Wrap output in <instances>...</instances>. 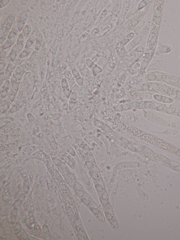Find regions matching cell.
<instances>
[{
    "label": "cell",
    "instance_id": "36",
    "mask_svg": "<svg viewBox=\"0 0 180 240\" xmlns=\"http://www.w3.org/2000/svg\"><path fill=\"white\" fill-rule=\"evenodd\" d=\"M21 133V130L20 128H16L11 131L9 134V136L12 138L15 139L20 136Z\"/></svg>",
    "mask_w": 180,
    "mask_h": 240
},
{
    "label": "cell",
    "instance_id": "3",
    "mask_svg": "<svg viewBox=\"0 0 180 240\" xmlns=\"http://www.w3.org/2000/svg\"><path fill=\"white\" fill-rule=\"evenodd\" d=\"M28 18V14L27 12L24 11L21 12L17 19V23L19 32L21 33L23 28L26 25Z\"/></svg>",
    "mask_w": 180,
    "mask_h": 240
},
{
    "label": "cell",
    "instance_id": "11",
    "mask_svg": "<svg viewBox=\"0 0 180 240\" xmlns=\"http://www.w3.org/2000/svg\"><path fill=\"white\" fill-rule=\"evenodd\" d=\"M61 84L64 95L67 98H69L70 97L71 93L68 81L66 78H64L62 79Z\"/></svg>",
    "mask_w": 180,
    "mask_h": 240
},
{
    "label": "cell",
    "instance_id": "27",
    "mask_svg": "<svg viewBox=\"0 0 180 240\" xmlns=\"http://www.w3.org/2000/svg\"><path fill=\"white\" fill-rule=\"evenodd\" d=\"M12 103L6 98L4 99L1 100V110L3 112L7 111L10 107Z\"/></svg>",
    "mask_w": 180,
    "mask_h": 240
},
{
    "label": "cell",
    "instance_id": "33",
    "mask_svg": "<svg viewBox=\"0 0 180 240\" xmlns=\"http://www.w3.org/2000/svg\"><path fill=\"white\" fill-rule=\"evenodd\" d=\"M27 117L28 121L32 128H36L37 126V122L33 115L30 113H28Z\"/></svg>",
    "mask_w": 180,
    "mask_h": 240
},
{
    "label": "cell",
    "instance_id": "45",
    "mask_svg": "<svg viewBox=\"0 0 180 240\" xmlns=\"http://www.w3.org/2000/svg\"><path fill=\"white\" fill-rule=\"evenodd\" d=\"M10 0H2L0 1V9H3L10 3Z\"/></svg>",
    "mask_w": 180,
    "mask_h": 240
},
{
    "label": "cell",
    "instance_id": "19",
    "mask_svg": "<svg viewBox=\"0 0 180 240\" xmlns=\"http://www.w3.org/2000/svg\"><path fill=\"white\" fill-rule=\"evenodd\" d=\"M100 200L101 203L103 207H104L105 210L107 212L111 213L112 215H113V210L111 205H110L109 201H108V199L100 197Z\"/></svg>",
    "mask_w": 180,
    "mask_h": 240
},
{
    "label": "cell",
    "instance_id": "31",
    "mask_svg": "<svg viewBox=\"0 0 180 240\" xmlns=\"http://www.w3.org/2000/svg\"><path fill=\"white\" fill-rule=\"evenodd\" d=\"M86 164L88 169H89L90 171L97 172V173H99L100 172L99 168L94 162L88 161L86 162Z\"/></svg>",
    "mask_w": 180,
    "mask_h": 240
},
{
    "label": "cell",
    "instance_id": "8",
    "mask_svg": "<svg viewBox=\"0 0 180 240\" xmlns=\"http://www.w3.org/2000/svg\"><path fill=\"white\" fill-rule=\"evenodd\" d=\"M160 85L162 90L164 91L167 96L171 97L173 99H177L175 91L172 88L164 84L160 83Z\"/></svg>",
    "mask_w": 180,
    "mask_h": 240
},
{
    "label": "cell",
    "instance_id": "38",
    "mask_svg": "<svg viewBox=\"0 0 180 240\" xmlns=\"http://www.w3.org/2000/svg\"><path fill=\"white\" fill-rule=\"evenodd\" d=\"M80 173L83 180L85 184L87 185V186H89L90 182L89 177L87 174L82 169L80 170Z\"/></svg>",
    "mask_w": 180,
    "mask_h": 240
},
{
    "label": "cell",
    "instance_id": "40",
    "mask_svg": "<svg viewBox=\"0 0 180 240\" xmlns=\"http://www.w3.org/2000/svg\"><path fill=\"white\" fill-rule=\"evenodd\" d=\"M77 195L80 198H82L83 199L85 198L90 200L91 198L89 194L86 192L82 190H77V192H76Z\"/></svg>",
    "mask_w": 180,
    "mask_h": 240
},
{
    "label": "cell",
    "instance_id": "17",
    "mask_svg": "<svg viewBox=\"0 0 180 240\" xmlns=\"http://www.w3.org/2000/svg\"><path fill=\"white\" fill-rule=\"evenodd\" d=\"M19 54V53L18 51L17 48L15 44L11 48L10 52L8 56L7 57L10 62H15V60L17 58Z\"/></svg>",
    "mask_w": 180,
    "mask_h": 240
},
{
    "label": "cell",
    "instance_id": "18",
    "mask_svg": "<svg viewBox=\"0 0 180 240\" xmlns=\"http://www.w3.org/2000/svg\"><path fill=\"white\" fill-rule=\"evenodd\" d=\"M10 81L12 88L16 92H17L20 88L21 81H19L16 78L14 73L10 79Z\"/></svg>",
    "mask_w": 180,
    "mask_h": 240
},
{
    "label": "cell",
    "instance_id": "6",
    "mask_svg": "<svg viewBox=\"0 0 180 240\" xmlns=\"http://www.w3.org/2000/svg\"><path fill=\"white\" fill-rule=\"evenodd\" d=\"M173 50V47L167 44H159L157 45L156 49V54H162L169 53Z\"/></svg>",
    "mask_w": 180,
    "mask_h": 240
},
{
    "label": "cell",
    "instance_id": "5",
    "mask_svg": "<svg viewBox=\"0 0 180 240\" xmlns=\"http://www.w3.org/2000/svg\"><path fill=\"white\" fill-rule=\"evenodd\" d=\"M17 66L15 62H11L8 64L4 71L6 81L10 79Z\"/></svg>",
    "mask_w": 180,
    "mask_h": 240
},
{
    "label": "cell",
    "instance_id": "22",
    "mask_svg": "<svg viewBox=\"0 0 180 240\" xmlns=\"http://www.w3.org/2000/svg\"><path fill=\"white\" fill-rule=\"evenodd\" d=\"M95 187L96 190L98 193L99 194L101 197L107 199H109V194L105 191V188H103L102 186L98 184H95Z\"/></svg>",
    "mask_w": 180,
    "mask_h": 240
},
{
    "label": "cell",
    "instance_id": "48",
    "mask_svg": "<svg viewBox=\"0 0 180 240\" xmlns=\"http://www.w3.org/2000/svg\"><path fill=\"white\" fill-rule=\"evenodd\" d=\"M176 97L178 100L180 101V91L178 90L175 91Z\"/></svg>",
    "mask_w": 180,
    "mask_h": 240
},
{
    "label": "cell",
    "instance_id": "2",
    "mask_svg": "<svg viewBox=\"0 0 180 240\" xmlns=\"http://www.w3.org/2000/svg\"><path fill=\"white\" fill-rule=\"evenodd\" d=\"M149 28L148 26H146L143 29V30L140 34L138 35L135 38L131 41L127 45L126 47V49L127 52L130 51L133 49L137 45H138L144 37L145 35L148 32Z\"/></svg>",
    "mask_w": 180,
    "mask_h": 240
},
{
    "label": "cell",
    "instance_id": "46",
    "mask_svg": "<svg viewBox=\"0 0 180 240\" xmlns=\"http://www.w3.org/2000/svg\"><path fill=\"white\" fill-rule=\"evenodd\" d=\"M65 147L66 149L70 154L73 156H75V153L73 149L71 147L70 145H65Z\"/></svg>",
    "mask_w": 180,
    "mask_h": 240
},
{
    "label": "cell",
    "instance_id": "32",
    "mask_svg": "<svg viewBox=\"0 0 180 240\" xmlns=\"http://www.w3.org/2000/svg\"><path fill=\"white\" fill-rule=\"evenodd\" d=\"M17 92L14 91L11 87L9 91L8 95L6 97V99L10 101L11 102L13 103L15 99V98L17 95Z\"/></svg>",
    "mask_w": 180,
    "mask_h": 240
},
{
    "label": "cell",
    "instance_id": "21",
    "mask_svg": "<svg viewBox=\"0 0 180 240\" xmlns=\"http://www.w3.org/2000/svg\"><path fill=\"white\" fill-rule=\"evenodd\" d=\"M90 210L97 219L101 222H104L105 218L104 214L97 208L92 207L90 208Z\"/></svg>",
    "mask_w": 180,
    "mask_h": 240
},
{
    "label": "cell",
    "instance_id": "35",
    "mask_svg": "<svg viewBox=\"0 0 180 240\" xmlns=\"http://www.w3.org/2000/svg\"><path fill=\"white\" fill-rule=\"evenodd\" d=\"M132 107L130 104H122L117 106L115 108L117 111H122L130 110Z\"/></svg>",
    "mask_w": 180,
    "mask_h": 240
},
{
    "label": "cell",
    "instance_id": "4",
    "mask_svg": "<svg viewBox=\"0 0 180 240\" xmlns=\"http://www.w3.org/2000/svg\"><path fill=\"white\" fill-rule=\"evenodd\" d=\"M36 31H33L31 33L29 37L26 41L25 49H29L32 50L34 49V47L36 40L38 35Z\"/></svg>",
    "mask_w": 180,
    "mask_h": 240
},
{
    "label": "cell",
    "instance_id": "13",
    "mask_svg": "<svg viewBox=\"0 0 180 240\" xmlns=\"http://www.w3.org/2000/svg\"><path fill=\"white\" fill-rule=\"evenodd\" d=\"M71 73L74 80L77 84L80 86H82L84 83L83 79L77 69L75 68L73 69H72Z\"/></svg>",
    "mask_w": 180,
    "mask_h": 240
},
{
    "label": "cell",
    "instance_id": "14",
    "mask_svg": "<svg viewBox=\"0 0 180 240\" xmlns=\"http://www.w3.org/2000/svg\"><path fill=\"white\" fill-rule=\"evenodd\" d=\"M105 215L106 219L109 222L111 226L114 228H117L119 227V225L117 220L115 219L113 216L109 212H105Z\"/></svg>",
    "mask_w": 180,
    "mask_h": 240
},
{
    "label": "cell",
    "instance_id": "16",
    "mask_svg": "<svg viewBox=\"0 0 180 240\" xmlns=\"http://www.w3.org/2000/svg\"><path fill=\"white\" fill-rule=\"evenodd\" d=\"M33 50L29 49H25L18 55L17 58L23 62H25L32 53Z\"/></svg>",
    "mask_w": 180,
    "mask_h": 240
},
{
    "label": "cell",
    "instance_id": "10",
    "mask_svg": "<svg viewBox=\"0 0 180 240\" xmlns=\"http://www.w3.org/2000/svg\"><path fill=\"white\" fill-rule=\"evenodd\" d=\"M26 41L23 37L22 33H21L19 35L16 43L17 48L19 54L25 48Z\"/></svg>",
    "mask_w": 180,
    "mask_h": 240
},
{
    "label": "cell",
    "instance_id": "37",
    "mask_svg": "<svg viewBox=\"0 0 180 240\" xmlns=\"http://www.w3.org/2000/svg\"><path fill=\"white\" fill-rule=\"evenodd\" d=\"M152 1H141L138 6L137 11L142 10L146 7L150 5L152 3Z\"/></svg>",
    "mask_w": 180,
    "mask_h": 240
},
{
    "label": "cell",
    "instance_id": "7",
    "mask_svg": "<svg viewBox=\"0 0 180 240\" xmlns=\"http://www.w3.org/2000/svg\"><path fill=\"white\" fill-rule=\"evenodd\" d=\"M153 98L158 102L165 103V104H170L174 102V100L173 98L162 95L158 94L154 95H153Z\"/></svg>",
    "mask_w": 180,
    "mask_h": 240
},
{
    "label": "cell",
    "instance_id": "29",
    "mask_svg": "<svg viewBox=\"0 0 180 240\" xmlns=\"http://www.w3.org/2000/svg\"><path fill=\"white\" fill-rule=\"evenodd\" d=\"M68 103V107L69 110H71L75 106L77 100L76 93L75 92L71 93Z\"/></svg>",
    "mask_w": 180,
    "mask_h": 240
},
{
    "label": "cell",
    "instance_id": "25",
    "mask_svg": "<svg viewBox=\"0 0 180 240\" xmlns=\"http://www.w3.org/2000/svg\"><path fill=\"white\" fill-rule=\"evenodd\" d=\"M63 59L62 56H57L53 60L52 63L50 64L49 70L52 71L56 69L60 63Z\"/></svg>",
    "mask_w": 180,
    "mask_h": 240
},
{
    "label": "cell",
    "instance_id": "12",
    "mask_svg": "<svg viewBox=\"0 0 180 240\" xmlns=\"http://www.w3.org/2000/svg\"><path fill=\"white\" fill-rule=\"evenodd\" d=\"M20 33L19 32L18 27L17 21L16 20L15 23L14 24L10 32L7 39L12 40L17 38Z\"/></svg>",
    "mask_w": 180,
    "mask_h": 240
},
{
    "label": "cell",
    "instance_id": "47",
    "mask_svg": "<svg viewBox=\"0 0 180 240\" xmlns=\"http://www.w3.org/2000/svg\"><path fill=\"white\" fill-rule=\"evenodd\" d=\"M6 81L4 71L1 72V73H0V86H2Z\"/></svg>",
    "mask_w": 180,
    "mask_h": 240
},
{
    "label": "cell",
    "instance_id": "43",
    "mask_svg": "<svg viewBox=\"0 0 180 240\" xmlns=\"http://www.w3.org/2000/svg\"><path fill=\"white\" fill-rule=\"evenodd\" d=\"M67 67V66L65 64L61 63L55 69L57 72L61 73L66 70Z\"/></svg>",
    "mask_w": 180,
    "mask_h": 240
},
{
    "label": "cell",
    "instance_id": "20",
    "mask_svg": "<svg viewBox=\"0 0 180 240\" xmlns=\"http://www.w3.org/2000/svg\"><path fill=\"white\" fill-rule=\"evenodd\" d=\"M25 72V67L23 65H21L17 67L14 73L18 80L21 81Z\"/></svg>",
    "mask_w": 180,
    "mask_h": 240
},
{
    "label": "cell",
    "instance_id": "41",
    "mask_svg": "<svg viewBox=\"0 0 180 240\" xmlns=\"http://www.w3.org/2000/svg\"><path fill=\"white\" fill-rule=\"evenodd\" d=\"M93 74L94 76H97L98 74L102 72V69L99 65L96 64L95 65L92 69Z\"/></svg>",
    "mask_w": 180,
    "mask_h": 240
},
{
    "label": "cell",
    "instance_id": "24",
    "mask_svg": "<svg viewBox=\"0 0 180 240\" xmlns=\"http://www.w3.org/2000/svg\"><path fill=\"white\" fill-rule=\"evenodd\" d=\"M134 36V33L131 32L119 42L118 44L124 47L125 45L126 46L133 39Z\"/></svg>",
    "mask_w": 180,
    "mask_h": 240
},
{
    "label": "cell",
    "instance_id": "42",
    "mask_svg": "<svg viewBox=\"0 0 180 240\" xmlns=\"http://www.w3.org/2000/svg\"><path fill=\"white\" fill-rule=\"evenodd\" d=\"M11 49V48L7 50H3L1 49V52H0L1 59L5 58L8 56L10 52Z\"/></svg>",
    "mask_w": 180,
    "mask_h": 240
},
{
    "label": "cell",
    "instance_id": "28",
    "mask_svg": "<svg viewBox=\"0 0 180 240\" xmlns=\"http://www.w3.org/2000/svg\"><path fill=\"white\" fill-rule=\"evenodd\" d=\"M32 28L31 26L29 25H26L21 31V33L26 41H27L32 33Z\"/></svg>",
    "mask_w": 180,
    "mask_h": 240
},
{
    "label": "cell",
    "instance_id": "26",
    "mask_svg": "<svg viewBox=\"0 0 180 240\" xmlns=\"http://www.w3.org/2000/svg\"><path fill=\"white\" fill-rule=\"evenodd\" d=\"M43 41V36L42 33H38L34 47V50L36 51H39L41 48Z\"/></svg>",
    "mask_w": 180,
    "mask_h": 240
},
{
    "label": "cell",
    "instance_id": "34",
    "mask_svg": "<svg viewBox=\"0 0 180 240\" xmlns=\"http://www.w3.org/2000/svg\"><path fill=\"white\" fill-rule=\"evenodd\" d=\"M10 63L7 57L1 59L0 60V72H1L5 70L8 64Z\"/></svg>",
    "mask_w": 180,
    "mask_h": 240
},
{
    "label": "cell",
    "instance_id": "30",
    "mask_svg": "<svg viewBox=\"0 0 180 240\" xmlns=\"http://www.w3.org/2000/svg\"><path fill=\"white\" fill-rule=\"evenodd\" d=\"M115 48H116L117 53L119 57H123L125 56L127 51L126 47L117 43Z\"/></svg>",
    "mask_w": 180,
    "mask_h": 240
},
{
    "label": "cell",
    "instance_id": "44",
    "mask_svg": "<svg viewBox=\"0 0 180 240\" xmlns=\"http://www.w3.org/2000/svg\"><path fill=\"white\" fill-rule=\"evenodd\" d=\"M89 173L92 178L96 181H97L100 178L99 175L97 172L90 171Z\"/></svg>",
    "mask_w": 180,
    "mask_h": 240
},
{
    "label": "cell",
    "instance_id": "23",
    "mask_svg": "<svg viewBox=\"0 0 180 240\" xmlns=\"http://www.w3.org/2000/svg\"><path fill=\"white\" fill-rule=\"evenodd\" d=\"M17 38L12 40L7 39L3 45H2L1 49L3 50H7L11 48L16 44Z\"/></svg>",
    "mask_w": 180,
    "mask_h": 240
},
{
    "label": "cell",
    "instance_id": "1",
    "mask_svg": "<svg viewBox=\"0 0 180 240\" xmlns=\"http://www.w3.org/2000/svg\"><path fill=\"white\" fill-rule=\"evenodd\" d=\"M16 14L14 13L10 14L7 17L1 29L0 38H7L11 29L16 22Z\"/></svg>",
    "mask_w": 180,
    "mask_h": 240
},
{
    "label": "cell",
    "instance_id": "39",
    "mask_svg": "<svg viewBox=\"0 0 180 240\" xmlns=\"http://www.w3.org/2000/svg\"><path fill=\"white\" fill-rule=\"evenodd\" d=\"M83 202L85 204L90 207H94L96 208L98 207L97 204L91 201L90 199L83 198L82 199Z\"/></svg>",
    "mask_w": 180,
    "mask_h": 240
},
{
    "label": "cell",
    "instance_id": "15",
    "mask_svg": "<svg viewBox=\"0 0 180 240\" xmlns=\"http://www.w3.org/2000/svg\"><path fill=\"white\" fill-rule=\"evenodd\" d=\"M17 124L15 123L6 125L1 127V134H6L10 133L11 132L17 128Z\"/></svg>",
    "mask_w": 180,
    "mask_h": 240
},
{
    "label": "cell",
    "instance_id": "9",
    "mask_svg": "<svg viewBox=\"0 0 180 240\" xmlns=\"http://www.w3.org/2000/svg\"><path fill=\"white\" fill-rule=\"evenodd\" d=\"M11 87L10 81L9 80L5 81L3 85L1 86L0 91H1V99H3L6 97L8 94L9 91Z\"/></svg>",
    "mask_w": 180,
    "mask_h": 240
}]
</instances>
